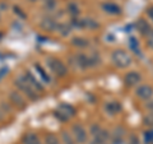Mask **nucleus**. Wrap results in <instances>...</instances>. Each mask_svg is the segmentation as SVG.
<instances>
[{"label": "nucleus", "mask_w": 153, "mask_h": 144, "mask_svg": "<svg viewBox=\"0 0 153 144\" xmlns=\"http://www.w3.org/2000/svg\"><path fill=\"white\" fill-rule=\"evenodd\" d=\"M14 84L18 87L19 91H22L23 94L27 96L28 98H30L31 101H36L38 98V96H37V91L32 87V85L28 83L27 79L25 78V75H19L18 78L14 80Z\"/></svg>", "instance_id": "1"}, {"label": "nucleus", "mask_w": 153, "mask_h": 144, "mask_svg": "<svg viewBox=\"0 0 153 144\" xmlns=\"http://www.w3.org/2000/svg\"><path fill=\"white\" fill-rule=\"evenodd\" d=\"M111 60H112L114 65L120 69H125L133 63L131 56L124 50H115L111 55Z\"/></svg>", "instance_id": "2"}, {"label": "nucleus", "mask_w": 153, "mask_h": 144, "mask_svg": "<svg viewBox=\"0 0 153 144\" xmlns=\"http://www.w3.org/2000/svg\"><path fill=\"white\" fill-rule=\"evenodd\" d=\"M46 61H47V65H49V68L51 69V71L56 76H59V78H64V76H66V74H68V69H66L65 64L61 60L56 59V57L49 56L46 59Z\"/></svg>", "instance_id": "3"}, {"label": "nucleus", "mask_w": 153, "mask_h": 144, "mask_svg": "<svg viewBox=\"0 0 153 144\" xmlns=\"http://www.w3.org/2000/svg\"><path fill=\"white\" fill-rule=\"evenodd\" d=\"M71 135H73L76 144H85L88 140L87 130L80 124H75V125L71 126Z\"/></svg>", "instance_id": "4"}, {"label": "nucleus", "mask_w": 153, "mask_h": 144, "mask_svg": "<svg viewBox=\"0 0 153 144\" xmlns=\"http://www.w3.org/2000/svg\"><path fill=\"white\" fill-rule=\"evenodd\" d=\"M135 96L143 101H149L153 96V88L148 84H139L135 89Z\"/></svg>", "instance_id": "5"}, {"label": "nucleus", "mask_w": 153, "mask_h": 144, "mask_svg": "<svg viewBox=\"0 0 153 144\" xmlns=\"http://www.w3.org/2000/svg\"><path fill=\"white\" fill-rule=\"evenodd\" d=\"M70 60L73 61V65L76 66L79 69H87V68H91V64H89V56L84 55V54H76L74 55L73 57H70Z\"/></svg>", "instance_id": "6"}, {"label": "nucleus", "mask_w": 153, "mask_h": 144, "mask_svg": "<svg viewBox=\"0 0 153 144\" xmlns=\"http://www.w3.org/2000/svg\"><path fill=\"white\" fill-rule=\"evenodd\" d=\"M57 24H59V22H57L56 19L54 17H51V16H47L45 18H42V21H41V28L44 31H47V32L56 31Z\"/></svg>", "instance_id": "7"}, {"label": "nucleus", "mask_w": 153, "mask_h": 144, "mask_svg": "<svg viewBox=\"0 0 153 144\" xmlns=\"http://www.w3.org/2000/svg\"><path fill=\"white\" fill-rule=\"evenodd\" d=\"M142 82V75L137 71H129V73L124 76V83L129 87H134V85H139Z\"/></svg>", "instance_id": "8"}, {"label": "nucleus", "mask_w": 153, "mask_h": 144, "mask_svg": "<svg viewBox=\"0 0 153 144\" xmlns=\"http://www.w3.org/2000/svg\"><path fill=\"white\" fill-rule=\"evenodd\" d=\"M23 75H25V78L27 79V82L37 91V92H44V85H42L40 82H38V80L35 78V75H33L31 71L27 70V71H25V74H23Z\"/></svg>", "instance_id": "9"}, {"label": "nucleus", "mask_w": 153, "mask_h": 144, "mask_svg": "<svg viewBox=\"0 0 153 144\" xmlns=\"http://www.w3.org/2000/svg\"><path fill=\"white\" fill-rule=\"evenodd\" d=\"M121 103L117 101H112V102H107L105 105V111H106L110 116H115L116 114L121 111Z\"/></svg>", "instance_id": "10"}, {"label": "nucleus", "mask_w": 153, "mask_h": 144, "mask_svg": "<svg viewBox=\"0 0 153 144\" xmlns=\"http://www.w3.org/2000/svg\"><path fill=\"white\" fill-rule=\"evenodd\" d=\"M9 98H10L12 103L14 105V106H17L19 110L26 108V101H25V98H23L19 93H17V92H10V94H9Z\"/></svg>", "instance_id": "11"}, {"label": "nucleus", "mask_w": 153, "mask_h": 144, "mask_svg": "<svg viewBox=\"0 0 153 144\" xmlns=\"http://www.w3.org/2000/svg\"><path fill=\"white\" fill-rule=\"evenodd\" d=\"M59 112H61L63 115H65L68 119L70 117H73L74 115H75V108L71 106V105H68V103H60L59 105V107L56 108Z\"/></svg>", "instance_id": "12"}, {"label": "nucleus", "mask_w": 153, "mask_h": 144, "mask_svg": "<svg viewBox=\"0 0 153 144\" xmlns=\"http://www.w3.org/2000/svg\"><path fill=\"white\" fill-rule=\"evenodd\" d=\"M102 9H103V12L105 13H107V14H112V16H117V14H120L121 13V9L120 7H117L115 3H103L102 4Z\"/></svg>", "instance_id": "13"}, {"label": "nucleus", "mask_w": 153, "mask_h": 144, "mask_svg": "<svg viewBox=\"0 0 153 144\" xmlns=\"http://www.w3.org/2000/svg\"><path fill=\"white\" fill-rule=\"evenodd\" d=\"M23 144H42L35 133H27L23 135Z\"/></svg>", "instance_id": "14"}, {"label": "nucleus", "mask_w": 153, "mask_h": 144, "mask_svg": "<svg viewBox=\"0 0 153 144\" xmlns=\"http://www.w3.org/2000/svg\"><path fill=\"white\" fill-rule=\"evenodd\" d=\"M56 32H59L60 36L66 37V36L70 35L71 26L70 24H66V23H59V24H57V28H56Z\"/></svg>", "instance_id": "15"}, {"label": "nucleus", "mask_w": 153, "mask_h": 144, "mask_svg": "<svg viewBox=\"0 0 153 144\" xmlns=\"http://www.w3.org/2000/svg\"><path fill=\"white\" fill-rule=\"evenodd\" d=\"M137 28L139 30V32L142 33V35H148L152 30L149 28V26H148V23L146 21H143V19H139V21H137Z\"/></svg>", "instance_id": "16"}, {"label": "nucleus", "mask_w": 153, "mask_h": 144, "mask_svg": "<svg viewBox=\"0 0 153 144\" xmlns=\"http://www.w3.org/2000/svg\"><path fill=\"white\" fill-rule=\"evenodd\" d=\"M125 135H126V129L124 128V126H121V125H119V126H116L112 130V133H111V139H116V138H125Z\"/></svg>", "instance_id": "17"}, {"label": "nucleus", "mask_w": 153, "mask_h": 144, "mask_svg": "<svg viewBox=\"0 0 153 144\" xmlns=\"http://www.w3.org/2000/svg\"><path fill=\"white\" fill-rule=\"evenodd\" d=\"M71 45L76 47H87L89 45V42L84 37H74L71 38Z\"/></svg>", "instance_id": "18"}, {"label": "nucleus", "mask_w": 153, "mask_h": 144, "mask_svg": "<svg viewBox=\"0 0 153 144\" xmlns=\"http://www.w3.org/2000/svg\"><path fill=\"white\" fill-rule=\"evenodd\" d=\"M56 0H44V9L46 12H54L56 9Z\"/></svg>", "instance_id": "19"}, {"label": "nucleus", "mask_w": 153, "mask_h": 144, "mask_svg": "<svg viewBox=\"0 0 153 144\" xmlns=\"http://www.w3.org/2000/svg\"><path fill=\"white\" fill-rule=\"evenodd\" d=\"M45 144H60V140L55 134L49 133L45 135Z\"/></svg>", "instance_id": "20"}, {"label": "nucleus", "mask_w": 153, "mask_h": 144, "mask_svg": "<svg viewBox=\"0 0 153 144\" xmlns=\"http://www.w3.org/2000/svg\"><path fill=\"white\" fill-rule=\"evenodd\" d=\"M143 140H144V144H153V128L144 131V134H143Z\"/></svg>", "instance_id": "21"}, {"label": "nucleus", "mask_w": 153, "mask_h": 144, "mask_svg": "<svg viewBox=\"0 0 153 144\" xmlns=\"http://www.w3.org/2000/svg\"><path fill=\"white\" fill-rule=\"evenodd\" d=\"M61 138H63L64 144H76V142L74 140L73 135H71V134H69V133H66V131L61 133Z\"/></svg>", "instance_id": "22"}, {"label": "nucleus", "mask_w": 153, "mask_h": 144, "mask_svg": "<svg viewBox=\"0 0 153 144\" xmlns=\"http://www.w3.org/2000/svg\"><path fill=\"white\" fill-rule=\"evenodd\" d=\"M68 12H69V14L71 17H76L78 16V13H79V8H78V5H76L75 3H69L68 4Z\"/></svg>", "instance_id": "23"}, {"label": "nucleus", "mask_w": 153, "mask_h": 144, "mask_svg": "<svg viewBox=\"0 0 153 144\" xmlns=\"http://www.w3.org/2000/svg\"><path fill=\"white\" fill-rule=\"evenodd\" d=\"M35 69L38 71V74L41 75V78L44 79L45 82H47V83H49V82H50V76H49V74L45 73V70L41 68V65H40V64H35Z\"/></svg>", "instance_id": "24"}, {"label": "nucleus", "mask_w": 153, "mask_h": 144, "mask_svg": "<svg viewBox=\"0 0 153 144\" xmlns=\"http://www.w3.org/2000/svg\"><path fill=\"white\" fill-rule=\"evenodd\" d=\"M83 23H84V28H98V26H100L94 19H91V18L83 19Z\"/></svg>", "instance_id": "25"}, {"label": "nucleus", "mask_w": 153, "mask_h": 144, "mask_svg": "<svg viewBox=\"0 0 153 144\" xmlns=\"http://www.w3.org/2000/svg\"><path fill=\"white\" fill-rule=\"evenodd\" d=\"M101 130H102V128L98 124H92V125H91V128H89V134L94 138V137H97V135H98Z\"/></svg>", "instance_id": "26"}, {"label": "nucleus", "mask_w": 153, "mask_h": 144, "mask_svg": "<svg viewBox=\"0 0 153 144\" xmlns=\"http://www.w3.org/2000/svg\"><path fill=\"white\" fill-rule=\"evenodd\" d=\"M143 121H144V124H146L147 126L153 128V114H152V112H149L148 115H146L144 119H143Z\"/></svg>", "instance_id": "27"}, {"label": "nucleus", "mask_w": 153, "mask_h": 144, "mask_svg": "<svg viewBox=\"0 0 153 144\" xmlns=\"http://www.w3.org/2000/svg\"><path fill=\"white\" fill-rule=\"evenodd\" d=\"M128 144H142V142L135 134H130L128 138Z\"/></svg>", "instance_id": "28"}, {"label": "nucleus", "mask_w": 153, "mask_h": 144, "mask_svg": "<svg viewBox=\"0 0 153 144\" xmlns=\"http://www.w3.org/2000/svg\"><path fill=\"white\" fill-rule=\"evenodd\" d=\"M110 144H128V140H125V138H116V139H111Z\"/></svg>", "instance_id": "29"}, {"label": "nucleus", "mask_w": 153, "mask_h": 144, "mask_svg": "<svg viewBox=\"0 0 153 144\" xmlns=\"http://www.w3.org/2000/svg\"><path fill=\"white\" fill-rule=\"evenodd\" d=\"M54 115H55V117H57V119H59L60 120V121H68V117H66L65 116V115H63V114H61V112H59V111H57V110H55V112H54Z\"/></svg>", "instance_id": "30"}, {"label": "nucleus", "mask_w": 153, "mask_h": 144, "mask_svg": "<svg viewBox=\"0 0 153 144\" xmlns=\"http://www.w3.org/2000/svg\"><path fill=\"white\" fill-rule=\"evenodd\" d=\"M147 44H148V46H149L151 49H153V31H151L147 35Z\"/></svg>", "instance_id": "31"}, {"label": "nucleus", "mask_w": 153, "mask_h": 144, "mask_svg": "<svg viewBox=\"0 0 153 144\" xmlns=\"http://www.w3.org/2000/svg\"><path fill=\"white\" fill-rule=\"evenodd\" d=\"M89 144H108V142L103 140V139H101V138H93L92 140L89 142Z\"/></svg>", "instance_id": "32"}, {"label": "nucleus", "mask_w": 153, "mask_h": 144, "mask_svg": "<svg viewBox=\"0 0 153 144\" xmlns=\"http://www.w3.org/2000/svg\"><path fill=\"white\" fill-rule=\"evenodd\" d=\"M13 10H14V13H17V14H18V16L21 17V18H23V19H25V18H27V16H26V14H25V13H22L23 10H22V9H19L18 7H14V8H13Z\"/></svg>", "instance_id": "33"}, {"label": "nucleus", "mask_w": 153, "mask_h": 144, "mask_svg": "<svg viewBox=\"0 0 153 144\" xmlns=\"http://www.w3.org/2000/svg\"><path fill=\"white\" fill-rule=\"evenodd\" d=\"M146 107H147L148 111L153 114V99H149V101H148V102H147V106H146Z\"/></svg>", "instance_id": "34"}, {"label": "nucleus", "mask_w": 153, "mask_h": 144, "mask_svg": "<svg viewBox=\"0 0 153 144\" xmlns=\"http://www.w3.org/2000/svg\"><path fill=\"white\" fill-rule=\"evenodd\" d=\"M0 12H1V10H0ZM0 18H1V13H0Z\"/></svg>", "instance_id": "35"}]
</instances>
